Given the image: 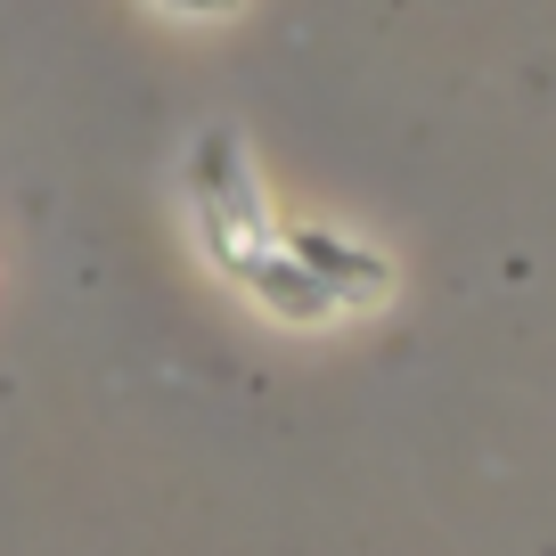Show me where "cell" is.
<instances>
[{"label": "cell", "instance_id": "cell-1", "mask_svg": "<svg viewBox=\"0 0 556 556\" xmlns=\"http://www.w3.org/2000/svg\"><path fill=\"white\" fill-rule=\"evenodd\" d=\"M173 9H189V17H213V9H229V0H173Z\"/></svg>", "mask_w": 556, "mask_h": 556}]
</instances>
